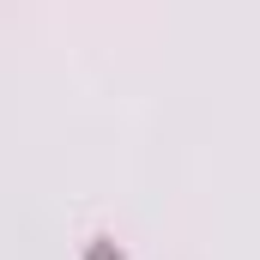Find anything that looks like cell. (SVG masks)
<instances>
[]
</instances>
